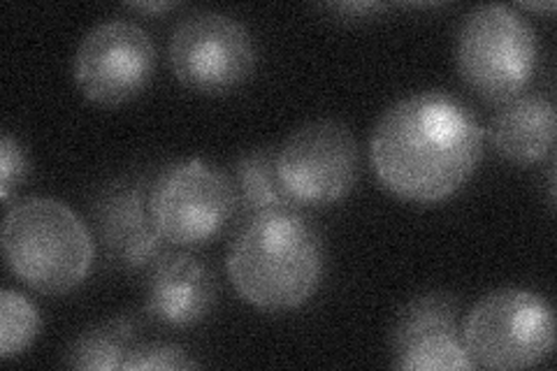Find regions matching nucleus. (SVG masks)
<instances>
[{
  "mask_svg": "<svg viewBox=\"0 0 557 371\" xmlns=\"http://www.w3.org/2000/svg\"><path fill=\"white\" fill-rule=\"evenodd\" d=\"M137 323L128 316H116L73 342L65 353V364L82 371H114L121 369L128 353L137 346Z\"/></svg>",
  "mask_w": 557,
  "mask_h": 371,
  "instance_id": "obj_15",
  "label": "nucleus"
},
{
  "mask_svg": "<svg viewBox=\"0 0 557 371\" xmlns=\"http://www.w3.org/2000/svg\"><path fill=\"white\" fill-rule=\"evenodd\" d=\"M131 10L143 12V14H161L170 12L172 8H177V3H128Z\"/></svg>",
  "mask_w": 557,
  "mask_h": 371,
  "instance_id": "obj_20",
  "label": "nucleus"
},
{
  "mask_svg": "<svg viewBox=\"0 0 557 371\" xmlns=\"http://www.w3.org/2000/svg\"><path fill=\"white\" fill-rule=\"evenodd\" d=\"M360 156L354 133L335 119L311 121L276 149V170L293 205L327 207L358 182Z\"/></svg>",
  "mask_w": 557,
  "mask_h": 371,
  "instance_id": "obj_7",
  "label": "nucleus"
},
{
  "mask_svg": "<svg viewBox=\"0 0 557 371\" xmlns=\"http://www.w3.org/2000/svg\"><path fill=\"white\" fill-rule=\"evenodd\" d=\"M458 297L432 290L399 311L391 334L395 367L405 371H472L458 327Z\"/></svg>",
  "mask_w": 557,
  "mask_h": 371,
  "instance_id": "obj_10",
  "label": "nucleus"
},
{
  "mask_svg": "<svg viewBox=\"0 0 557 371\" xmlns=\"http://www.w3.org/2000/svg\"><path fill=\"white\" fill-rule=\"evenodd\" d=\"M28 172V158L16 139L5 133L0 139V198L8 202Z\"/></svg>",
  "mask_w": 557,
  "mask_h": 371,
  "instance_id": "obj_18",
  "label": "nucleus"
},
{
  "mask_svg": "<svg viewBox=\"0 0 557 371\" xmlns=\"http://www.w3.org/2000/svg\"><path fill=\"white\" fill-rule=\"evenodd\" d=\"M153 70L156 47L145 28L131 22H104L86 33L73 75L86 100L114 108L143 94Z\"/></svg>",
  "mask_w": 557,
  "mask_h": 371,
  "instance_id": "obj_9",
  "label": "nucleus"
},
{
  "mask_svg": "<svg viewBox=\"0 0 557 371\" xmlns=\"http://www.w3.org/2000/svg\"><path fill=\"white\" fill-rule=\"evenodd\" d=\"M483 153V133L472 110L444 91L397 100L370 137L379 184L413 205L448 200L472 180Z\"/></svg>",
  "mask_w": 557,
  "mask_h": 371,
  "instance_id": "obj_1",
  "label": "nucleus"
},
{
  "mask_svg": "<svg viewBox=\"0 0 557 371\" xmlns=\"http://www.w3.org/2000/svg\"><path fill=\"white\" fill-rule=\"evenodd\" d=\"M456 61L462 82L476 96L487 102L513 100L534 77V30L511 8H476L458 30Z\"/></svg>",
  "mask_w": 557,
  "mask_h": 371,
  "instance_id": "obj_4",
  "label": "nucleus"
},
{
  "mask_svg": "<svg viewBox=\"0 0 557 371\" xmlns=\"http://www.w3.org/2000/svg\"><path fill=\"white\" fill-rule=\"evenodd\" d=\"M333 10L358 16V14H370V12L383 10V5H379V3H342V5H333Z\"/></svg>",
  "mask_w": 557,
  "mask_h": 371,
  "instance_id": "obj_19",
  "label": "nucleus"
},
{
  "mask_svg": "<svg viewBox=\"0 0 557 371\" xmlns=\"http://www.w3.org/2000/svg\"><path fill=\"white\" fill-rule=\"evenodd\" d=\"M557 135L555 104L542 96H518L502 102L487 126L493 149L513 165L528 168L553 153Z\"/></svg>",
  "mask_w": 557,
  "mask_h": 371,
  "instance_id": "obj_13",
  "label": "nucleus"
},
{
  "mask_svg": "<svg viewBox=\"0 0 557 371\" xmlns=\"http://www.w3.org/2000/svg\"><path fill=\"white\" fill-rule=\"evenodd\" d=\"M40 311L14 290L0 295V358L12 360L35 342L40 334Z\"/></svg>",
  "mask_w": 557,
  "mask_h": 371,
  "instance_id": "obj_16",
  "label": "nucleus"
},
{
  "mask_svg": "<svg viewBox=\"0 0 557 371\" xmlns=\"http://www.w3.org/2000/svg\"><path fill=\"white\" fill-rule=\"evenodd\" d=\"M522 8L534 10V12H553L555 3H522Z\"/></svg>",
  "mask_w": 557,
  "mask_h": 371,
  "instance_id": "obj_21",
  "label": "nucleus"
},
{
  "mask_svg": "<svg viewBox=\"0 0 557 371\" xmlns=\"http://www.w3.org/2000/svg\"><path fill=\"white\" fill-rule=\"evenodd\" d=\"M462 344L474 367L502 371L536 367L555 346L553 309L530 290H493L467 313Z\"/></svg>",
  "mask_w": 557,
  "mask_h": 371,
  "instance_id": "obj_5",
  "label": "nucleus"
},
{
  "mask_svg": "<svg viewBox=\"0 0 557 371\" xmlns=\"http://www.w3.org/2000/svg\"><path fill=\"white\" fill-rule=\"evenodd\" d=\"M200 362L174 344H137L124 362V371H186Z\"/></svg>",
  "mask_w": 557,
  "mask_h": 371,
  "instance_id": "obj_17",
  "label": "nucleus"
},
{
  "mask_svg": "<svg viewBox=\"0 0 557 371\" xmlns=\"http://www.w3.org/2000/svg\"><path fill=\"white\" fill-rule=\"evenodd\" d=\"M216 284L207 264L188 253H163L149 274L147 316L165 327H194L214 307Z\"/></svg>",
  "mask_w": 557,
  "mask_h": 371,
  "instance_id": "obj_12",
  "label": "nucleus"
},
{
  "mask_svg": "<svg viewBox=\"0 0 557 371\" xmlns=\"http://www.w3.org/2000/svg\"><path fill=\"white\" fill-rule=\"evenodd\" d=\"M237 211L233 180L198 158L165 168L151 184V217L172 246L212 242Z\"/></svg>",
  "mask_w": 557,
  "mask_h": 371,
  "instance_id": "obj_6",
  "label": "nucleus"
},
{
  "mask_svg": "<svg viewBox=\"0 0 557 371\" xmlns=\"http://www.w3.org/2000/svg\"><path fill=\"white\" fill-rule=\"evenodd\" d=\"M98 235L108 260L119 270L153 268L163 256L165 239L151 217V186L143 176L114 182L96 205Z\"/></svg>",
  "mask_w": 557,
  "mask_h": 371,
  "instance_id": "obj_11",
  "label": "nucleus"
},
{
  "mask_svg": "<svg viewBox=\"0 0 557 371\" xmlns=\"http://www.w3.org/2000/svg\"><path fill=\"white\" fill-rule=\"evenodd\" d=\"M233 188L237 198L235 214L253 219L263 211L295 207L276 170V149L260 147L242 153L233 168Z\"/></svg>",
  "mask_w": 557,
  "mask_h": 371,
  "instance_id": "obj_14",
  "label": "nucleus"
},
{
  "mask_svg": "<svg viewBox=\"0 0 557 371\" xmlns=\"http://www.w3.org/2000/svg\"><path fill=\"white\" fill-rule=\"evenodd\" d=\"M323 272V239L298 207L270 209L249 219L228 251L233 288L244 302L270 313L307 305Z\"/></svg>",
  "mask_w": 557,
  "mask_h": 371,
  "instance_id": "obj_2",
  "label": "nucleus"
},
{
  "mask_svg": "<svg viewBox=\"0 0 557 371\" xmlns=\"http://www.w3.org/2000/svg\"><path fill=\"white\" fill-rule=\"evenodd\" d=\"M10 272L42 295H67L89 276L96 246L84 221L54 198L16 202L3 221Z\"/></svg>",
  "mask_w": 557,
  "mask_h": 371,
  "instance_id": "obj_3",
  "label": "nucleus"
},
{
  "mask_svg": "<svg viewBox=\"0 0 557 371\" xmlns=\"http://www.w3.org/2000/svg\"><path fill=\"white\" fill-rule=\"evenodd\" d=\"M170 65L188 91L225 96L253 75L256 49L249 30L233 16L198 12L174 28Z\"/></svg>",
  "mask_w": 557,
  "mask_h": 371,
  "instance_id": "obj_8",
  "label": "nucleus"
}]
</instances>
